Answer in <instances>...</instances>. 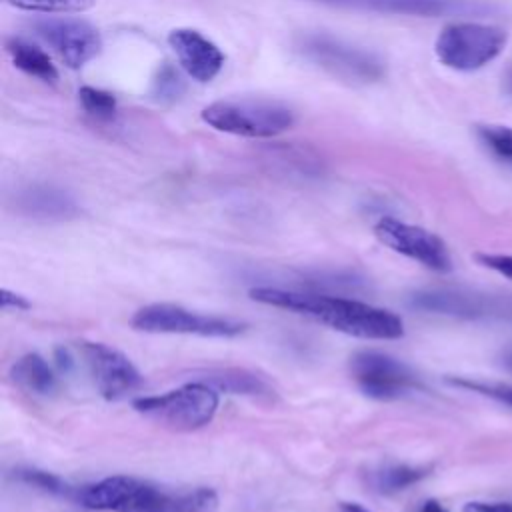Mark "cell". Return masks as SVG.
Segmentation results:
<instances>
[{"mask_svg":"<svg viewBox=\"0 0 512 512\" xmlns=\"http://www.w3.org/2000/svg\"><path fill=\"white\" fill-rule=\"evenodd\" d=\"M0 304H2L4 310H6V308H16V310H26V308H30V302H28L24 296H20V294H16V292H10V290H2V292H0Z\"/></svg>","mask_w":512,"mask_h":512,"instance_id":"cell-29","label":"cell"},{"mask_svg":"<svg viewBox=\"0 0 512 512\" xmlns=\"http://www.w3.org/2000/svg\"><path fill=\"white\" fill-rule=\"evenodd\" d=\"M6 2L28 12H44V14L84 12L96 4V0H6Z\"/></svg>","mask_w":512,"mask_h":512,"instance_id":"cell-23","label":"cell"},{"mask_svg":"<svg viewBox=\"0 0 512 512\" xmlns=\"http://www.w3.org/2000/svg\"><path fill=\"white\" fill-rule=\"evenodd\" d=\"M6 50L12 56L16 68L26 72L28 76H34L46 84H54L58 80V70L52 64L50 56L36 44H30L22 38H10L6 42Z\"/></svg>","mask_w":512,"mask_h":512,"instance_id":"cell-16","label":"cell"},{"mask_svg":"<svg viewBox=\"0 0 512 512\" xmlns=\"http://www.w3.org/2000/svg\"><path fill=\"white\" fill-rule=\"evenodd\" d=\"M134 410L174 430H196L206 426L218 408V392L196 380L160 396H142L132 402Z\"/></svg>","mask_w":512,"mask_h":512,"instance_id":"cell-4","label":"cell"},{"mask_svg":"<svg viewBox=\"0 0 512 512\" xmlns=\"http://www.w3.org/2000/svg\"><path fill=\"white\" fill-rule=\"evenodd\" d=\"M328 6L380 12V14H402V16H490L498 12V6L486 0H310Z\"/></svg>","mask_w":512,"mask_h":512,"instance_id":"cell-11","label":"cell"},{"mask_svg":"<svg viewBox=\"0 0 512 512\" xmlns=\"http://www.w3.org/2000/svg\"><path fill=\"white\" fill-rule=\"evenodd\" d=\"M296 50L308 62L344 82L370 84L384 76V64L376 54L330 34H304L296 40Z\"/></svg>","mask_w":512,"mask_h":512,"instance_id":"cell-5","label":"cell"},{"mask_svg":"<svg viewBox=\"0 0 512 512\" xmlns=\"http://www.w3.org/2000/svg\"><path fill=\"white\" fill-rule=\"evenodd\" d=\"M450 384L478 392L482 396H488L500 404H506L512 408V384L504 382H482V380H466V378H452Z\"/></svg>","mask_w":512,"mask_h":512,"instance_id":"cell-24","label":"cell"},{"mask_svg":"<svg viewBox=\"0 0 512 512\" xmlns=\"http://www.w3.org/2000/svg\"><path fill=\"white\" fill-rule=\"evenodd\" d=\"M16 210L38 220H68L78 214V206L64 190L44 184H32L16 194Z\"/></svg>","mask_w":512,"mask_h":512,"instance_id":"cell-14","label":"cell"},{"mask_svg":"<svg viewBox=\"0 0 512 512\" xmlns=\"http://www.w3.org/2000/svg\"><path fill=\"white\" fill-rule=\"evenodd\" d=\"M476 134L482 144L502 162L512 166V128L500 124L476 126Z\"/></svg>","mask_w":512,"mask_h":512,"instance_id":"cell-22","label":"cell"},{"mask_svg":"<svg viewBox=\"0 0 512 512\" xmlns=\"http://www.w3.org/2000/svg\"><path fill=\"white\" fill-rule=\"evenodd\" d=\"M132 328L150 334H196L210 338H230L244 330V324L232 318L192 312L178 304H148L134 312Z\"/></svg>","mask_w":512,"mask_h":512,"instance_id":"cell-6","label":"cell"},{"mask_svg":"<svg viewBox=\"0 0 512 512\" xmlns=\"http://www.w3.org/2000/svg\"><path fill=\"white\" fill-rule=\"evenodd\" d=\"M168 44L182 70L196 82L214 80L224 66L222 50L198 30L176 28L168 34Z\"/></svg>","mask_w":512,"mask_h":512,"instance_id":"cell-13","label":"cell"},{"mask_svg":"<svg viewBox=\"0 0 512 512\" xmlns=\"http://www.w3.org/2000/svg\"><path fill=\"white\" fill-rule=\"evenodd\" d=\"M508 34L504 28L474 20L446 24L436 42L438 60L458 72H474L496 60L506 48Z\"/></svg>","mask_w":512,"mask_h":512,"instance_id":"cell-2","label":"cell"},{"mask_svg":"<svg viewBox=\"0 0 512 512\" xmlns=\"http://www.w3.org/2000/svg\"><path fill=\"white\" fill-rule=\"evenodd\" d=\"M34 28L70 68H82L102 50L100 32L84 20L42 18L34 22Z\"/></svg>","mask_w":512,"mask_h":512,"instance_id":"cell-12","label":"cell"},{"mask_svg":"<svg viewBox=\"0 0 512 512\" xmlns=\"http://www.w3.org/2000/svg\"><path fill=\"white\" fill-rule=\"evenodd\" d=\"M374 234L384 246L434 272L452 270V258L444 240L426 228L406 224L396 218H380L374 226Z\"/></svg>","mask_w":512,"mask_h":512,"instance_id":"cell-8","label":"cell"},{"mask_svg":"<svg viewBox=\"0 0 512 512\" xmlns=\"http://www.w3.org/2000/svg\"><path fill=\"white\" fill-rule=\"evenodd\" d=\"M180 92H182V82L178 74L170 66H164L154 80V94L158 98H176Z\"/></svg>","mask_w":512,"mask_h":512,"instance_id":"cell-26","label":"cell"},{"mask_svg":"<svg viewBox=\"0 0 512 512\" xmlns=\"http://www.w3.org/2000/svg\"><path fill=\"white\" fill-rule=\"evenodd\" d=\"M478 260V264H482L484 268H490L506 278L512 280V256L508 254H488V252H478L474 256Z\"/></svg>","mask_w":512,"mask_h":512,"instance_id":"cell-27","label":"cell"},{"mask_svg":"<svg viewBox=\"0 0 512 512\" xmlns=\"http://www.w3.org/2000/svg\"><path fill=\"white\" fill-rule=\"evenodd\" d=\"M418 512H448L440 502H436V500H426L422 506H420V510Z\"/></svg>","mask_w":512,"mask_h":512,"instance_id":"cell-30","label":"cell"},{"mask_svg":"<svg viewBox=\"0 0 512 512\" xmlns=\"http://www.w3.org/2000/svg\"><path fill=\"white\" fill-rule=\"evenodd\" d=\"M350 372L358 388L374 400H396L418 386L416 374L404 362L376 350L354 354Z\"/></svg>","mask_w":512,"mask_h":512,"instance_id":"cell-7","label":"cell"},{"mask_svg":"<svg viewBox=\"0 0 512 512\" xmlns=\"http://www.w3.org/2000/svg\"><path fill=\"white\" fill-rule=\"evenodd\" d=\"M160 488L132 476H108L78 492V502L104 512H148L160 496Z\"/></svg>","mask_w":512,"mask_h":512,"instance_id":"cell-10","label":"cell"},{"mask_svg":"<svg viewBox=\"0 0 512 512\" xmlns=\"http://www.w3.org/2000/svg\"><path fill=\"white\" fill-rule=\"evenodd\" d=\"M202 382L210 384L216 390L232 392V394H262L266 392V384L256 374L244 370V368H224L208 372Z\"/></svg>","mask_w":512,"mask_h":512,"instance_id":"cell-19","label":"cell"},{"mask_svg":"<svg viewBox=\"0 0 512 512\" xmlns=\"http://www.w3.org/2000/svg\"><path fill=\"white\" fill-rule=\"evenodd\" d=\"M10 378L24 390L34 394H48L56 388V374L40 354L20 356L12 368Z\"/></svg>","mask_w":512,"mask_h":512,"instance_id":"cell-17","label":"cell"},{"mask_svg":"<svg viewBox=\"0 0 512 512\" xmlns=\"http://www.w3.org/2000/svg\"><path fill=\"white\" fill-rule=\"evenodd\" d=\"M462 512H512V502H468Z\"/></svg>","mask_w":512,"mask_h":512,"instance_id":"cell-28","label":"cell"},{"mask_svg":"<svg viewBox=\"0 0 512 512\" xmlns=\"http://www.w3.org/2000/svg\"><path fill=\"white\" fill-rule=\"evenodd\" d=\"M508 92L512 94V72H510V76H508Z\"/></svg>","mask_w":512,"mask_h":512,"instance_id":"cell-33","label":"cell"},{"mask_svg":"<svg viewBox=\"0 0 512 512\" xmlns=\"http://www.w3.org/2000/svg\"><path fill=\"white\" fill-rule=\"evenodd\" d=\"M250 298L266 306L284 308L296 314L310 316L338 332H344L356 338L396 340L404 334V324L400 316H396L390 310L370 306L358 300L326 296L316 292L270 288V286L252 288Z\"/></svg>","mask_w":512,"mask_h":512,"instance_id":"cell-1","label":"cell"},{"mask_svg":"<svg viewBox=\"0 0 512 512\" xmlns=\"http://www.w3.org/2000/svg\"><path fill=\"white\" fill-rule=\"evenodd\" d=\"M502 364L512 372V348L504 352V356H502Z\"/></svg>","mask_w":512,"mask_h":512,"instance_id":"cell-32","label":"cell"},{"mask_svg":"<svg viewBox=\"0 0 512 512\" xmlns=\"http://www.w3.org/2000/svg\"><path fill=\"white\" fill-rule=\"evenodd\" d=\"M340 512H372V510L364 508V506L358 504V502H344V504L340 506Z\"/></svg>","mask_w":512,"mask_h":512,"instance_id":"cell-31","label":"cell"},{"mask_svg":"<svg viewBox=\"0 0 512 512\" xmlns=\"http://www.w3.org/2000/svg\"><path fill=\"white\" fill-rule=\"evenodd\" d=\"M78 100H80L84 112H88L90 116H94L98 120H110L116 116L118 102H116L114 94L108 90L94 88V86H82L78 90Z\"/></svg>","mask_w":512,"mask_h":512,"instance_id":"cell-21","label":"cell"},{"mask_svg":"<svg viewBox=\"0 0 512 512\" xmlns=\"http://www.w3.org/2000/svg\"><path fill=\"white\" fill-rule=\"evenodd\" d=\"M218 494L212 488H194L186 492H160L148 512H216Z\"/></svg>","mask_w":512,"mask_h":512,"instance_id":"cell-18","label":"cell"},{"mask_svg":"<svg viewBox=\"0 0 512 512\" xmlns=\"http://www.w3.org/2000/svg\"><path fill=\"white\" fill-rule=\"evenodd\" d=\"M80 354L96 390L106 400H118L142 386L136 366L120 350L102 342H82Z\"/></svg>","mask_w":512,"mask_h":512,"instance_id":"cell-9","label":"cell"},{"mask_svg":"<svg viewBox=\"0 0 512 512\" xmlns=\"http://www.w3.org/2000/svg\"><path fill=\"white\" fill-rule=\"evenodd\" d=\"M426 474H428V468H420V466H406V464L386 466L374 474V486L380 492L390 494L420 482Z\"/></svg>","mask_w":512,"mask_h":512,"instance_id":"cell-20","label":"cell"},{"mask_svg":"<svg viewBox=\"0 0 512 512\" xmlns=\"http://www.w3.org/2000/svg\"><path fill=\"white\" fill-rule=\"evenodd\" d=\"M22 482L26 484H32V486H38L42 490H48V492H54V494H64L68 492V486L66 482H62V478L50 474V472H44V470H34V468H28V470H18L16 474Z\"/></svg>","mask_w":512,"mask_h":512,"instance_id":"cell-25","label":"cell"},{"mask_svg":"<svg viewBox=\"0 0 512 512\" xmlns=\"http://www.w3.org/2000/svg\"><path fill=\"white\" fill-rule=\"evenodd\" d=\"M410 304L424 312L448 314L458 318H478L490 310L482 296L458 290H422L410 298Z\"/></svg>","mask_w":512,"mask_h":512,"instance_id":"cell-15","label":"cell"},{"mask_svg":"<svg viewBox=\"0 0 512 512\" xmlns=\"http://www.w3.org/2000/svg\"><path fill=\"white\" fill-rule=\"evenodd\" d=\"M202 120L218 132L272 138L294 126V112L272 100H218L202 108Z\"/></svg>","mask_w":512,"mask_h":512,"instance_id":"cell-3","label":"cell"}]
</instances>
